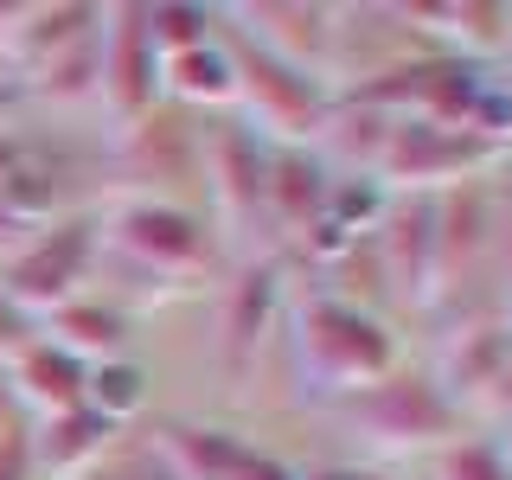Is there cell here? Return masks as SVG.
Segmentation results:
<instances>
[{
    "label": "cell",
    "instance_id": "1",
    "mask_svg": "<svg viewBox=\"0 0 512 480\" xmlns=\"http://www.w3.org/2000/svg\"><path fill=\"white\" fill-rule=\"evenodd\" d=\"M103 256L154 276L160 288H199L212 282L231 250H224L218 224L205 205H180V199H141V192H116L103 199Z\"/></svg>",
    "mask_w": 512,
    "mask_h": 480
},
{
    "label": "cell",
    "instance_id": "8",
    "mask_svg": "<svg viewBox=\"0 0 512 480\" xmlns=\"http://www.w3.org/2000/svg\"><path fill=\"white\" fill-rule=\"evenodd\" d=\"M506 160L500 135L455 122H429V116H391V135L372 160V180L384 192H448L461 180H487V167Z\"/></svg>",
    "mask_w": 512,
    "mask_h": 480
},
{
    "label": "cell",
    "instance_id": "9",
    "mask_svg": "<svg viewBox=\"0 0 512 480\" xmlns=\"http://www.w3.org/2000/svg\"><path fill=\"white\" fill-rule=\"evenodd\" d=\"M96 103L109 122L128 128L154 103H167V58L148 32V0H109L103 7V39H96Z\"/></svg>",
    "mask_w": 512,
    "mask_h": 480
},
{
    "label": "cell",
    "instance_id": "4",
    "mask_svg": "<svg viewBox=\"0 0 512 480\" xmlns=\"http://www.w3.org/2000/svg\"><path fill=\"white\" fill-rule=\"evenodd\" d=\"M218 32L231 45V71H237V122H250L269 148H320L340 90L327 77L301 71V64L263 52L256 39H244V32L224 20V7H218Z\"/></svg>",
    "mask_w": 512,
    "mask_h": 480
},
{
    "label": "cell",
    "instance_id": "23",
    "mask_svg": "<svg viewBox=\"0 0 512 480\" xmlns=\"http://www.w3.org/2000/svg\"><path fill=\"white\" fill-rule=\"evenodd\" d=\"M429 480H512L506 436H487V429H461L455 442H442L436 455H429Z\"/></svg>",
    "mask_w": 512,
    "mask_h": 480
},
{
    "label": "cell",
    "instance_id": "30",
    "mask_svg": "<svg viewBox=\"0 0 512 480\" xmlns=\"http://www.w3.org/2000/svg\"><path fill=\"white\" fill-rule=\"evenodd\" d=\"M20 109H26L20 77H13V71H0V128H13V122H20Z\"/></svg>",
    "mask_w": 512,
    "mask_h": 480
},
{
    "label": "cell",
    "instance_id": "31",
    "mask_svg": "<svg viewBox=\"0 0 512 480\" xmlns=\"http://www.w3.org/2000/svg\"><path fill=\"white\" fill-rule=\"evenodd\" d=\"M13 423H32V416L20 410V397H13V378H7V359H0V429H13Z\"/></svg>",
    "mask_w": 512,
    "mask_h": 480
},
{
    "label": "cell",
    "instance_id": "16",
    "mask_svg": "<svg viewBox=\"0 0 512 480\" xmlns=\"http://www.w3.org/2000/svg\"><path fill=\"white\" fill-rule=\"evenodd\" d=\"M327 186H333V167L320 148H269V231H276V250L301 244L320 224Z\"/></svg>",
    "mask_w": 512,
    "mask_h": 480
},
{
    "label": "cell",
    "instance_id": "5",
    "mask_svg": "<svg viewBox=\"0 0 512 480\" xmlns=\"http://www.w3.org/2000/svg\"><path fill=\"white\" fill-rule=\"evenodd\" d=\"M205 212H212L224 250L276 256V231H269V141L237 116H218L205 128Z\"/></svg>",
    "mask_w": 512,
    "mask_h": 480
},
{
    "label": "cell",
    "instance_id": "12",
    "mask_svg": "<svg viewBox=\"0 0 512 480\" xmlns=\"http://www.w3.org/2000/svg\"><path fill=\"white\" fill-rule=\"evenodd\" d=\"M384 282L404 308L436 301V192H391L384 218L372 224Z\"/></svg>",
    "mask_w": 512,
    "mask_h": 480
},
{
    "label": "cell",
    "instance_id": "22",
    "mask_svg": "<svg viewBox=\"0 0 512 480\" xmlns=\"http://www.w3.org/2000/svg\"><path fill=\"white\" fill-rule=\"evenodd\" d=\"M84 404L103 416V423L128 429L141 410L154 404V372L135 359V352H122V359H103V365H90V378H84Z\"/></svg>",
    "mask_w": 512,
    "mask_h": 480
},
{
    "label": "cell",
    "instance_id": "28",
    "mask_svg": "<svg viewBox=\"0 0 512 480\" xmlns=\"http://www.w3.org/2000/svg\"><path fill=\"white\" fill-rule=\"evenodd\" d=\"M26 148H32V135H26L20 122H13V128H0V186H7V173L26 160Z\"/></svg>",
    "mask_w": 512,
    "mask_h": 480
},
{
    "label": "cell",
    "instance_id": "27",
    "mask_svg": "<svg viewBox=\"0 0 512 480\" xmlns=\"http://www.w3.org/2000/svg\"><path fill=\"white\" fill-rule=\"evenodd\" d=\"M32 340H39V320H32L20 301L0 288V359H13V352H26Z\"/></svg>",
    "mask_w": 512,
    "mask_h": 480
},
{
    "label": "cell",
    "instance_id": "6",
    "mask_svg": "<svg viewBox=\"0 0 512 480\" xmlns=\"http://www.w3.org/2000/svg\"><path fill=\"white\" fill-rule=\"evenodd\" d=\"M96 269H103V205L96 212H71V218H52V224H32V231L0 256V288L13 301L45 320L64 301L90 295Z\"/></svg>",
    "mask_w": 512,
    "mask_h": 480
},
{
    "label": "cell",
    "instance_id": "32",
    "mask_svg": "<svg viewBox=\"0 0 512 480\" xmlns=\"http://www.w3.org/2000/svg\"><path fill=\"white\" fill-rule=\"evenodd\" d=\"M493 269H500L506 288H512V212H500V244H493Z\"/></svg>",
    "mask_w": 512,
    "mask_h": 480
},
{
    "label": "cell",
    "instance_id": "11",
    "mask_svg": "<svg viewBox=\"0 0 512 480\" xmlns=\"http://www.w3.org/2000/svg\"><path fill=\"white\" fill-rule=\"evenodd\" d=\"M500 192L487 180H461L436 192V301H455L461 288H474L493 269V244H500Z\"/></svg>",
    "mask_w": 512,
    "mask_h": 480
},
{
    "label": "cell",
    "instance_id": "19",
    "mask_svg": "<svg viewBox=\"0 0 512 480\" xmlns=\"http://www.w3.org/2000/svg\"><path fill=\"white\" fill-rule=\"evenodd\" d=\"M7 378H13V397H20V410L39 423V416H58L71 404H84V378L90 365L77 359V352H64L58 340H32L26 352H13L7 359Z\"/></svg>",
    "mask_w": 512,
    "mask_h": 480
},
{
    "label": "cell",
    "instance_id": "29",
    "mask_svg": "<svg viewBox=\"0 0 512 480\" xmlns=\"http://www.w3.org/2000/svg\"><path fill=\"white\" fill-rule=\"evenodd\" d=\"M480 410H493L500 423H512V359L500 365V378L487 384V397H480Z\"/></svg>",
    "mask_w": 512,
    "mask_h": 480
},
{
    "label": "cell",
    "instance_id": "13",
    "mask_svg": "<svg viewBox=\"0 0 512 480\" xmlns=\"http://www.w3.org/2000/svg\"><path fill=\"white\" fill-rule=\"evenodd\" d=\"M244 39H256L263 52H276L301 71L327 77L333 84V45H340V7H320V0H256V7H224Z\"/></svg>",
    "mask_w": 512,
    "mask_h": 480
},
{
    "label": "cell",
    "instance_id": "26",
    "mask_svg": "<svg viewBox=\"0 0 512 480\" xmlns=\"http://www.w3.org/2000/svg\"><path fill=\"white\" fill-rule=\"evenodd\" d=\"M0 480H45L39 455H32V423L0 429Z\"/></svg>",
    "mask_w": 512,
    "mask_h": 480
},
{
    "label": "cell",
    "instance_id": "35",
    "mask_svg": "<svg viewBox=\"0 0 512 480\" xmlns=\"http://www.w3.org/2000/svg\"><path fill=\"white\" fill-rule=\"evenodd\" d=\"M506 320H512V314H506Z\"/></svg>",
    "mask_w": 512,
    "mask_h": 480
},
{
    "label": "cell",
    "instance_id": "7",
    "mask_svg": "<svg viewBox=\"0 0 512 480\" xmlns=\"http://www.w3.org/2000/svg\"><path fill=\"white\" fill-rule=\"evenodd\" d=\"M109 173L122 192H141V199L205 205V116L180 103H154L141 122L116 128Z\"/></svg>",
    "mask_w": 512,
    "mask_h": 480
},
{
    "label": "cell",
    "instance_id": "24",
    "mask_svg": "<svg viewBox=\"0 0 512 480\" xmlns=\"http://www.w3.org/2000/svg\"><path fill=\"white\" fill-rule=\"evenodd\" d=\"M148 32H154L160 58H180L192 45L218 39V7H199V0H148Z\"/></svg>",
    "mask_w": 512,
    "mask_h": 480
},
{
    "label": "cell",
    "instance_id": "15",
    "mask_svg": "<svg viewBox=\"0 0 512 480\" xmlns=\"http://www.w3.org/2000/svg\"><path fill=\"white\" fill-rule=\"evenodd\" d=\"M96 32H103V7L96 0H26L7 45H0V58H7L0 71L26 77L39 64H52L58 52H71V45H90Z\"/></svg>",
    "mask_w": 512,
    "mask_h": 480
},
{
    "label": "cell",
    "instance_id": "2",
    "mask_svg": "<svg viewBox=\"0 0 512 480\" xmlns=\"http://www.w3.org/2000/svg\"><path fill=\"white\" fill-rule=\"evenodd\" d=\"M461 416L468 410L442 391L429 365H391L384 378L333 397V423L378 455H436L442 442L461 436Z\"/></svg>",
    "mask_w": 512,
    "mask_h": 480
},
{
    "label": "cell",
    "instance_id": "3",
    "mask_svg": "<svg viewBox=\"0 0 512 480\" xmlns=\"http://www.w3.org/2000/svg\"><path fill=\"white\" fill-rule=\"evenodd\" d=\"M282 327H288V352H295L301 378H314L327 397H346V391H359V384L384 378L391 365H404L391 320L352 308L333 288L295 301V308L282 314Z\"/></svg>",
    "mask_w": 512,
    "mask_h": 480
},
{
    "label": "cell",
    "instance_id": "18",
    "mask_svg": "<svg viewBox=\"0 0 512 480\" xmlns=\"http://www.w3.org/2000/svg\"><path fill=\"white\" fill-rule=\"evenodd\" d=\"M45 340H58L64 352H77L84 365H103V359H122V352H135V314L122 308V301H103L90 288V295L64 301L39 320Z\"/></svg>",
    "mask_w": 512,
    "mask_h": 480
},
{
    "label": "cell",
    "instance_id": "14",
    "mask_svg": "<svg viewBox=\"0 0 512 480\" xmlns=\"http://www.w3.org/2000/svg\"><path fill=\"white\" fill-rule=\"evenodd\" d=\"M154 442L167 448V461L186 480H301L282 455H269L263 442H250L244 429H224V423H160Z\"/></svg>",
    "mask_w": 512,
    "mask_h": 480
},
{
    "label": "cell",
    "instance_id": "17",
    "mask_svg": "<svg viewBox=\"0 0 512 480\" xmlns=\"http://www.w3.org/2000/svg\"><path fill=\"white\" fill-rule=\"evenodd\" d=\"M512 359V320L506 314H468L455 327V340H448L442 365H429V372L442 378V391L455 397L461 410L480 404L487 397V384L500 378V365Z\"/></svg>",
    "mask_w": 512,
    "mask_h": 480
},
{
    "label": "cell",
    "instance_id": "10",
    "mask_svg": "<svg viewBox=\"0 0 512 480\" xmlns=\"http://www.w3.org/2000/svg\"><path fill=\"white\" fill-rule=\"evenodd\" d=\"M282 314H288L282 256H237V269L218 288V365L231 384L256 372L263 346L282 333Z\"/></svg>",
    "mask_w": 512,
    "mask_h": 480
},
{
    "label": "cell",
    "instance_id": "20",
    "mask_svg": "<svg viewBox=\"0 0 512 480\" xmlns=\"http://www.w3.org/2000/svg\"><path fill=\"white\" fill-rule=\"evenodd\" d=\"M116 436H122V429L103 423L90 404H71V410L32 423V455H39L45 480H77L84 468H96V461L116 448Z\"/></svg>",
    "mask_w": 512,
    "mask_h": 480
},
{
    "label": "cell",
    "instance_id": "25",
    "mask_svg": "<svg viewBox=\"0 0 512 480\" xmlns=\"http://www.w3.org/2000/svg\"><path fill=\"white\" fill-rule=\"evenodd\" d=\"M77 480H186L180 468L167 461V448H160L154 436H116V448H109L96 468H84Z\"/></svg>",
    "mask_w": 512,
    "mask_h": 480
},
{
    "label": "cell",
    "instance_id": "34",
    "mask_svg": "<svg viewBox=\"0 0 512 480\" xmlns=\"http://www.w3.org/2000/svg\"><path fill=\"white\" fill-rule=\"evenodd\" d=\"M506 455H512V423H506Z\"/></svg>",
    "mask_w": 512,
    "mask_h": 480
},
{
    "label": "cell",
    "instance_id": "33",
    "mask_svg": "<svg viewBox=\"0 0 512 480\" xmlns=\"http://www.w3.org/2000/svg\"><path fill=\"white\" fill-rule=\"evenodd\" d=\"M20 7H26V0H0V45H7V32H13V20H20Z\"/></svg>",
    "mask_w": 512,
    "mask_h": 480
},
{
    "label": "cell",
    "instance_id": "21",
    "mask_svg": "<svg viewBox=\"0 0 512 480\" xmlns=\"http://www.w3.org/2000/svg\"><path fill=\"white\" fill-rule=\"evenodd\" d=\"M167 103L192 109V116H231L237 109V71H231L224 32L212 45H192V52L167 58Z\"/></svg>",
    "mask_w": 512,
    "mask_h": 480
}]
</instances>
